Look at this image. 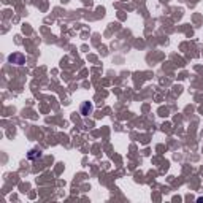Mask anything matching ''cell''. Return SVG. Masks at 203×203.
<instances>
[{"instance_id":"obj_1","label":"cell","mask_w":203,"mask_h":203,"mask_svg":"<svg viewBox=\"0 0 203 203\" xmlns=\"http://www.w3.org/2000/svg\"><path fill=\"white\" fill-rule=\"evenodd\" d=\"M8 60H10L11 64H16V65H22V64L25 62V57L22 54H11L10 57H8Z\"/></svg>"},{"instance_id":"obj_2","label":"cell","mask_w":203,"mask_h":203,"mask_svg":"<svg viewBox=\"0 0 203 203\" xmlns=\"http://www.w3.org/2000/svg\"><path fill=\"white\" fill-rule=\"evenodd\" d=\"M90 111H92V107H90L89 103H83V108H81V114H84V116H86V114H89Z\"/></svg>"},{"instance_id":"obj_3","label":"cell","mask_w":203,"mask_h":203,"mask_svg":"<svg viewBox=\"0 0 203 203\" xmlns=\"http://www.w3.org/2000/svg\"><path fill=\"white\" fill-rule=\"evenodd\" d=\"M40 155H42L40 151H30L29 152V159H37V157H40Z\"/></svg>"}]
</instances>
